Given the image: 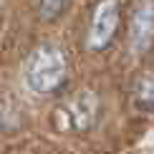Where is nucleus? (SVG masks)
Returning <instances> with one entry per match:
<instances>
[{
  "label": "nucleus",
  "mask_w": 154,
  "mask_h": 154,
  "mask_svg": "<svg viewBox=\"0 0 154 154\" xmlns=\"http://www.w3.org/2000/svg\"><path fill=\"white\" fill-rule=\"evenodd\" d=\"M66 81V53L56 46H41L25 63V83L35 94H53Z\"/></svg>",
  "instance_id": "1"
},
{
  "label": "nucleus",
  "mask_w": 154,
  "mask_h": 154,
  "mask_svg": "<svg viewBox=\"0 0 154 154\" xmlns=\"http://www.w3.org/2000/svg\"><path fill=\"white\" fill-rule=\"evenodd\" d=\"M154 41V0L144 3L131 18V43L137 51L149 48Z\"/></svg>",
  "instance_id": "3"
},
{
  "label": "nucleus",
  "mask_w": 154,
  "mask_h": 154,
  "mask_svg": "<svg viewBox=\"0 0 154 154\" xmlns=\"http://www.w3.org/2000/svg\"><path fill=\"white\" fill-rule=\"evenodd\" d=\"M137 104L146 109V111H154V71H149L139 81L137 86Z\"/></svg>",
  "instance_id": "4"
},
{
  "label": "nucleus",
  "mask_w": 154,
  "mask_h": 154,
  "mask_svg": "<svg viewBox=\"0 0 154 154\" xmlns=\"http://www.w3.org/2000/svg\"><path fill=\"white\" fill-rule=\"evenodd\" d=\"M71 3V0H38V13H41V18H46V20H53V18H58L63 10H66V5Z\"/></svg>",
  "instance_id": "5"
},
{
  "label": "nucleus",
  "mask_w": 154,
  "mask_h": 154,
  "mask_svg": "<svg viewBox=\"0 0 154 154\" xmlns=\"http://www.w3.org/2000/svg\"><path fill=\"white\" fill-rule=\"evenodd\" d=\"M119 25V3L116 0H104L96 5L91 18V30H88V46L94 51H101L111 43Z\"/></svg>",
  "instance_id": "2"
}]
</instances>
